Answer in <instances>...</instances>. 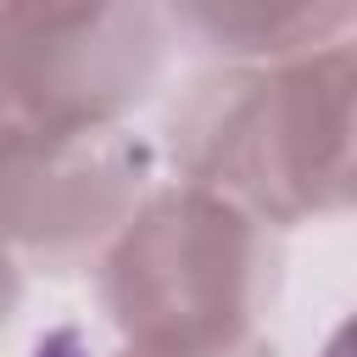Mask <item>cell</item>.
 Segmentation results:
<instances>
[{
	"label": "cell",
	"mask_w": 357,
	"mask_h": 357,
	"mask_svg": "<svg viewBox=\"0 0 357 357\" xmlns=\"http://www.w3.org/2000/svg\"><path fill=\"white\" fill-rule=\"evenodd\" d=\"M351 39L257 67H212L173 112V167L262 229L340 218L357 178Z\"/></svg>",
	"instance_id": "obj_1"
},
{
	"label": "cell",
	"mask_w": 357,
	"mask_h": 357,
	"mask_svg": "<svg viewBox=\"0 0 357 357\" xmlns=\"http://www.w3.org/2000/svg\"><path fill=\"white\" fill-rule=\"evenodd\" d=\"M273 284V229L184 178L156 184L95 262L100 312L139 357H206L257 340Z\"/></svg>",
	"instance_id": "obj_2"
},
{
	"label": "cell",
	"mask_w": 357,
	"mask_h": 357,
	"mask_svg": "<svg viewBox=\"0 0 357 357\" xmlns=\"http://www.w3.org/2000/svg\"><path fill=\"white\" fill-rule=\"evenodd\" d=\"M162 6L22 0L0 6V117L45 128H117L167 73Z\"/></svg>",
	"instance_id": "obj_3"
},
{
	"label": "cell",
	"mask_w": 357,
	"mask_h": 357,
	"mask_svg": "<svg viewBox=\"0 0 357 357\" xmlns=\"http://www.w3.org/2000/svg\"><path fill=\"white\" fill-rule=\"evenodd\" d=\"M156 184V145L128 123L45 128L0 117V245L17 268H95Z\"/></svg>",
	"instance_id": "obj_4"
},
{
	"label": "cell",
	"mask_w": 357,
	"mask_h": 357,
	"mask_svg": "<svg viewBox=\"0 0 357 357\" xmlns=\"http://www.w3.org/2000/svg\"><path fill=\"white\" fill-rule=\"evenodd\" d=\"M173 39H195L218 56V67H257L284 61L301 50H324L351 39V6H312V0H184L162 6Z\"/></svg>",
	"instance_id": "obj_5"
},
{
	"label": "cell",
	"mask_w": 357,
	"mask_h": 357,
	"mask_svg": "<svg viewBox=\"0 0 357 357\" xmlns=\"http://www.w3.org/2000/svg\"><path fill=\"white\" fill-rule=\"evenodd\" d=\"M17 301H22V268H17V257H11L6 245H0V329L11 324Z\"/></svg>",
	"instance_id": "obj_6"
},
{
	"label": "cell",
	"mask_w": 357,
	"mask_h": 357,
	"mask_svg": "<svg viewBox=\"0 0 357 357\" xmlns=\"http://www.w3.org/2000/svg\"><path fill=\"white\" fill-rule=\"evenodd\" d=\"M117 357H139V351H117ZM206 357H273V346L257 335V340H245V346H229V351H206Z\"/></svg>",
	"instance_id": "obj_7"
},
{
	"label": "cell",
	"mask_w": 357,
	"mask_h": 357,
	"mask_svg": "<svg viewBox=\"0 0 357 357\" xmlns=\"http://www.w3.org/2000/svg\"><path fill=\"white\" fill-rule=\"evenodd\" d=\"M324 357H346V324L329 335V346H324Z\"/></svg>",
	"instance_id": "obj_8"
}]
</instances>
